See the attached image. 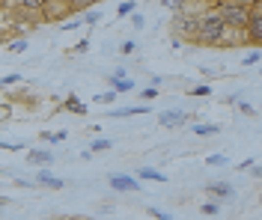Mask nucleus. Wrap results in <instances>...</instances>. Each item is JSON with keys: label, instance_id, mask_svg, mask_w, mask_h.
<instances>
[{"label": "nucleus", "instance_id": "obj_28", "mask_svg": "<svg viewBox=\"0 0 262 220\" xmlns=\"http://www.w3.org/2000/svg\"><path fill=\"white\" fill-rule=\"evenodd\" d=\"M98 18H101V12H98V9H93V12H87V15H84V24H95Z\"/></svg>", "mask_w": 262, "mask_h": 220}, {"label": "nucleus", "instance_id": "obj_5", "mask_svg": "<svg viewBox=\"0 0 262 220\" xmlns=\"http://www.w3.org/2000/svg\"><path fill=\"white\" fill-rule=\"evenodd\" d=\"M110 188L114 191H119V194H137L140 191V181L134 178V176H110Z\"/></svg>", "mask_w": 262, "mask_h": 220}, {"label": "nucleus", "instance_id": "obj_7", "mask_svg": "<svg viewBox=\"0 0 262 220\" xmlns=\"http://www.w3.org/2000/svg\"><path fill=\"white\" fill-rule=\"evenodd\" d=\"M149 104H134V107H119V110H110L114 119H125V116H140V113H149Z\"/></svg>", "mask_w": 262, "mask_h": 220}, {"label": "nucleus", "instance_id": "obj_35", "mask_svg": "<svg viewBox=\"0 0 262 220\" xmlns=\"http://www.w3.org/2000/svg\"><path fill=\"white\" fill-rule=\"evenodd\" d=\"M3 205H9V199H6V197H0V208H3Z\"/></svg>", "mask_w": 262, "mask_h": 220}, {"label": "nucleus", "instance_id": "obj_13", "mask_svg": "<svg viewBox=\"0 0 262 220\" xmlns=\"http://www.w3.org/2000/svg\"><path fill=\"white\" fill-rule=\"evenodd\" d=\"M98 0H66V6H69V12H81V9H90V6H95Z\"/></svg>", "mask_w": 262, "mask_h": 220}, {"label": "nucleus", "instance_id": "obj_27", "mask_svg": "<svg viewBox=\"0 0 262 220\" xmlns=\"http://www.w3.org/2000/svg\"><path fill=\"white\" fill-rule=\"evenodd\" d=\"M161 3H164V6H170L173 12H182V6H185L182 0H161Z\"/></svg>", "mask_w": 262, "mask_h": 220}, {"label": "nucleus", "instance_id": "obj_29", "mask_svg": "<svg viewBox=\"0 0 262 220\" xmlns=\"http://www.w3.org/2000/svg\"><path fill=\"white\" fill-rule=\"evenodd\" d=\"M119 51H122V54H134V51H137V42H134V39H128V42H122V48H119Z\"/></svg>", "mask_w": 262, "mask_h": 220}, {"label": "nucleus", "instance_id": "obj_22", "mask_svg": "<svg viewBox=\"0 0 262 220\" xmlns=\"http://www.w3.org/2000/svg\"><path fill=\"white\" fill-rule=\"evenodd\" d=\"M200 211L212 217V214H217V211H220V205H217V202H203V208H200Z\"/></svg>", "mask_w": 262, "mask_h": 220}, {"label": "nucleus", "instance_id": "obj_9", "mask_svg": "<svg viewBox=\"0 0 262 220\" xmlns=\"http://www.w3.org/2000/svg\"><path fill=\"white\" fill-rule=\"evenodd\" d=\"M63 107L69 110V113H78V116H87V110H90V104H84V101H81L78 95H66Z\"/></svg>", "mask_w": 262, "mask_h": 220}, {"label": "nucleus", "instance_id": "obj_26", "mask_svg": "<svg viewBox=\"0 0 262 220\" xmlns=\"http://www.w3.org/2000/svg\"><path fill=\"white\" fill-rule=\"evenodd\" d=\"M18 81H21V75H18V71H15V75H6L3 81H0V84H3V87H15Z\"/></svg>", "mask_w": 262, "mask_h": 220}, {"label": "nucleus", "instance_id": "obj_20", "mask_svg": "<svg viewBox=\"0 0 262 220\" xmlns=\"http://www.w3.org/2000/svg\"><path fill=\"white\" fill-rule=\"evenodd\" d=\"M236 104H238V110H241V113H247V116H256V107H253V104H247V101H241V98H238Z\"/></svg>", "mask_w": 262, "mask_h": 220}, {"label": "nucleus", "instance_id": "obj_17", "mask_svg": "<svg viewBox=\"0 0 262 220\" xmlns=\"http://www.w3.org/2000/svg\"><path fill=\"white\" fill-rule=\"evenodd\" d=\"M134 9H137V3H134V0H125V3H122V6L117 9V15H119V18H128V15H131Z\"/></svg>", "mask_w": 262, "mask_h": 220}, {"label": "nucleus", "instance_id": "obj_36", "mask_svg": "<svg viewBox=\"0 0 262 220\" xmlns=\"http://www.w3.org/2000/svg\"><path fill=\"white\" fill-rule=\"evenodd\" d=\"M0 3H3V0H0Z\"/></svg>", "mask_w": 262, "mask_h": 220}, {"label": "nucleus", "instance_id": "obj_32", "mask_svg": "<svg viewBox=\"0 0 262 220\" xmlns=\"http://www.w3.org/2000/svg\"><path fill=\"white\" fill-rule=\"evenodd\" d=\"M149 217H158V220H167L170 214H167V211H161V208H149Z\"/></svg>", "mask_w": 262, "mask_h": 220}, {"label": "nucleus", "instance_id": "obj_10", "mask_svg": "<svg viewBox=\"0 0 262 220\" xmlns=\"http://www.w3.org/2000/svg\"><path fill=\"white\" fill-rule=\"evenodd\" d=\"M206 194H212V197H223V199H230L236 191H233V185H227V181H212V185H206Z\"/></svg>", "mask_w": 262, "mask_h": 220}, {"label": "nucleus", "instance_id": "obj_19", "mask_svg": "<svg viewBox=\"0 0 262 220\" xmlns=\"http://www.w3.org/2000/svg\"><path fill=\"white\" fill-rule=\"evenodd\" d=\"M27 51V39H15L9 42V54H24Z\"/></svg>", "mask_w": 262, "mask_h": 220}, {"label": "nucleus", "instance_id": "obj_12", "mask_svg": "<svg viewBox=\"0 0 262 220\" xmlns=\"http://www.w3.org/2000/svg\"><path fill=\"white\" fill-rule=\"evenodd\" d=\"M137 176H140V178H146V181H167V176H164V173H158V170H152V167L137 170Z\"/></svg>", "mask_w": 262, "mask_h": 220}, {"label": "nucleus", "instance_id": "obj_24", "mask_svg": "<svg viewBox=\"0 0 262 220\" xmlns=\"http://www.w3.org/2000/svg\"><path fill=\"white\" fill-rule=\"evenodd\" d=\"M3 149H9V152H21V149H27V143H0Z\"/></svg>", "mask_w": 262, "mask_h": 220}, {"label": "nucleus", "instance_id": "obj_18", "mask_svg": "<svg viewBox=\"0 0 262 220\" xmlns=\"http://www.w3.org/2000/svg\"><path fill=\"white\" fill-rule=\"evenodd\" d=\"M104 149H110V140H104V137L93 140V146H90V152H104Z\"/></svg>", "mask_w": 262, "mask_h": 220}, {"label": "nucleus", "instance_id": "obj_25", "mask_svg": "<svg viewBox=\"0 0 262 220\" xmlns=\"http://www.w3.org/2000/svg\"><path fill=\"white\" fill-rule=\"evenodd\" d=\"M84 51H90V39H81L78 45L71 48V54H84Z\"/></svg>", "mask_w": 262, "mask_h": 220}, {"label": "nucleus", "instance_id": "obj_8", "mask_svg": "<svg viewBox=\"0 0 262 220\" xmlns=\"http://www.w3.org/2000/svg\"><path fill=\"white\" fill-rule=\"evenodd\" d=\"M15 3L27 15H42V9H48V0H15Z\"/></svg>", "mask_w": 262, "mask_h": 220}, {"label": "nucleus", "instance_id": "obj_4", "mask_svg": "<svg viewBox=\"0 0 262 220\" xmlns=\"http://www.w3.org/2000/svg\"><path fill=\"white\" fill-rule=\"evenodd\" d=\"M185 122H188V113H185V110H164V113H158L161 128H179Z\"/></svg>", "mask_w": 262, "mask_h": 220}, {"label": "nucleus", "instance_id": "obj_2", "mask_svg": "<svg viewBox=\"0 0 262 220\" xmlns=\"http://www.w3.org/2000/svg\"><path fill=\"white\" fill-rule=\"evenodd\" d=\"M214 9H217V15L223 18L227 27H236V30L247 27V18H250V6L247 3H238V0H220ZM244 39H247V36H244Z\"/></svg>", "mask_w": 262, "mask_h": 220}, {"label": "nucleus", "instance_id": "obj_21", "mask_svg": "<svg viewBox=\"0 0 262 220\" xmlns=\"http://www.w3.org/2000/svg\"><path fill=\"white\" fill-rule=\"evenodd\" d=\"M95 101H104V104H114V101H117V89H114V87H110V92H104V95H98Z\"/></svg>", "mask_w": 262, "mask_h": 220}, {"label": "nucleus", "instance_id": "obj_15", "mask_svg": "<svg viewBox=\"0 0 262 220\" xmlns=\"http://www.w3.org/2000/svg\"><path fill=\"white\" fill-rule=\"evenodd\" d=\"M110 87H114L117 92H131V89H134V81H125V78H119V81H110Z\"/></svg>", "mask_w": 262, "mask_h": 220}, {"label": "nucleus", "instance_id": "obj_30", "mask_svg": "<svg viewBox=\"0 0 262 220\" xmlns=\"http://www.w3.org/2000/svg\"><path fill=\"white\" fill-rule=\"evenodd\" d=\"M259 60H262V57H259V51L253 48V54H250V57H244V66H259Z\"/></svg>", "mask_w": 262, "mask_h": 220}, {"label": "nucleus", "instance_id": "obj_11", "mask_svg": "<svg viewBox=\"0 0 262 220\" xmlns=\"http://www.w3.org/2000/svg\"><path fill=\"white\" fill-rule=\"evenodd\" d=\"M27 161L33 167H48V164H54V152H39V149H36V152L27 155Z\"/></svg>", "mask_w": 262, "mask_h": 220}, {"label": "nucleus", "instance_id": "obj_33", "mask_svg": "<svg viewBox=\"0 0 262 220\" xmlns=\"http://www.w3.org/2000/svg\"><path fill=\"white\" fill-rule=\"evenodd\" d=\"M119 78H125V68H122V66H119V68H114V75L107 78V84H110V81H119Z\"/></svg>", "mask_w": 262, "mask_h": 220}, {"label": "nucleus", "instance_id": "obj_16", "mask_svg": "<svg viewBox=\"0 0 262 220\" xmlns=\"http://www.w3.org/2000/svg\"><path fill=\"white\" fill-rule=\"evenodd\" d=\"M206 164H209V167H227V164H230V158H227V155H209V158H206Z\"/></svg>", "mask_w": 262, "mask_h": 220}, {"label": "nucleus", "instance_id": "obj_1", "mask_svg": "<svg viewBox=\"0 0 262 220\" xmlns=\"http://www.w3.org/2000/svg\"><path fill=\"white\" fill-rule=\"evenodd\" d=\"M223 36H227V24L217 15V9L206 12V15H197V42L200 45H209V48H220Z\"/></svg>", "mask_w": 262, "mask_h": 220}, {"label": "nucleus", "instance_id": "obj_3", "mask_svg": "<svg viewBox=\"0 0 262 220\" xmlns=\"http://www.w3.org/2000/svg\"><path fill=\"white\" fill-rule=\"evenodd\" d=\"M173 33H176V39H191V42H197V15L176 12V18H173Z\"/></svg>", "mask_w": 262, "mask_h": 220}, {"label": "nucleus", "instance_id": "obj_31", "mask_svg": "<svg viewBox=\"0 0 262 220\" xmlns=\"http://www.w3.org/2000/svg\"><path fill=\"white\" fill-rule=\"evenodd\" d=\"M191 95H206V98H209V95H212V89L200 84V87H194V89H191Z\"/></svg>", "mask_w": 262, "mask_h": 220}, {"label": "nucleus", "instance_id": "obj_14", "mask_svg": "<svg viewBox=\"0 0 262 220\" xmlns=\"http://www.w3.org/2000/svg\"><path fill=\"white\" fill-rule=\"evenodd\" d=\"M191 131H194L197 137H214V134H217L220 128H217V125H194Z\"/></svg>", "mask_w": 262, "mask_h": 220}, {"label": "nucleus", "instance_id": "obj_6", "mask_svg": "<svg viewBox=\"0 0 262 220\" xmlns=\"http://www.w3.org/2000/svg\"><path fill=\"white\" fill-rule=\"evenodd\" d=\"M36 185H42V188H48V191H63V188H66V181H63V178H57V176H51L45 167H39V176H36Z\"/></svg>", "mask_w": 262, "mask_h": 220}, {"label": "nucleus", "instance_id": "obj_34", "mask_svg": "<svg viewBox=\"0 0 262 220\" xmlns=\"http://www.w3.org/2000/svg\"><path fill=\"white\" fill-rule=\"evenodd\" d=\"M155 95H158V87H149V89H143V98H146V101H152Z\"/></svg>", "mask_w": 262, "mask_h": 220}, {"label": "nucleus", "instance_id": "obj_23", "mask_svg": "<svg viewBox=\"0 0 262 220\" xmlns=\"http://www.w3.org/2000/svg\"><path fill=\"white\" fill-rule=\"evenodd\" d=\"M131 24H134V30H143V24H146V18H143L140 12H131Z\"/></svg>", "mask_w": 262, "mask_h": 220}]
</instances>
